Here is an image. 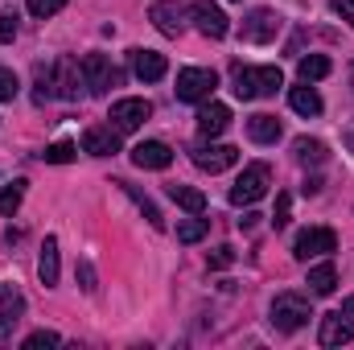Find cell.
<instances>
[{"label":"cell","instance_id":"1","mask_svg":"<svg viewBox=\"0 0 354 350\" xmlns=\"http://www.w3.org/2000/svg\"><path fill=\"white\" fill-rule=\"evenodd\" d=\"M235 95L248 103V99H264V95H276L284 87V75L276 66H235Z\"/></svg>","mask_w":354,"mask_h":350},{"label":"cell","instance_id":"2","mask_svg":"<svg viewBox=\"0 0 354 350\" xmlns=\"http://www.w3.org/2000/svg\"><path fill=\"white\" fill-rule=\"evenodd\" d=\"M309 317H313V309H309V301H305L301 293H280V297L272 301V326H276L280 334H297Z\"/></svg>","mask_w":354,"mask_h":350},{"label":"cell","instance_id":"3","mask_svg":"<svg viewBox=\"0 0 354 350\" xmlns=\"http://www.w3.org/2000/svg\"><path fill=\"white\" fill-rule=\"evenodd\" d=\"M268 185H272V169H268L264 161H256V165H248L239 181L231 185V202L235 206H252V202H260L268 194Z\"/></svg>","mask_w":354,"mask_h":350},{"label":"cell","instance_id":"4","mask_svg":"<svg viewBox=\"0 0 354 350\" xmlns=\"http://www.w3.org/2000/svg\"><path fill=\"white\" fill-rule=\"evenodd\" d=\"M214 87H218V75L206 66H185L177 75V99L181 103H206L214 95Z\"/></svg>","mask_w":354,"mask_h":350},{"label":"cell","instance_id":"5","mask_svg":"<svg viewBox=\"0 0 354 350\" xmlns=\"http://www.w3.org/2000/svg\"><path fill=\"white\" fill-rule=\"evenodd\" d=\"M330 252H338V235L330 227H309L292 243V256L297 260H313V256H330Z\"/></svg>","mask_w":354,"mask_h":350},{"label":"cell","instance_id":"6","mask_svg":"<svg viewBox=\"0 0 354 350\" xmlns=\"http://www.w3.org/2000/svg\"><path fill=\"white\" fill-rule=\"evenodd\" d=\"M189 17L198 21V33H202V37H210V42L227 37V29H231L227 12H223L218 4H210V0H194V4H189Z\"/></svg>","mask_w":354,"mask_h":350},{"label":"cell","instance_id":"7","mask_svg":"<svg viewBox=\"0 0 354 350\" xmlns=\"http://www.w3.org/2000/svg\"><path fill=\"white\" fill-rule=\"evenodd\" d=\"M153 116V103L149 99H120V103H111V128L115 132H136L145 120Z\"/></svg>","mask_w":354,"mask_h":350},{"label":"cell","instance_id":"8","mask_svg":"<svg viewBox=\"0 0 354 350\" xmlns=\"http://www.w3.org/2000/svg\"><path fill=\"white\" fill-rule=\"evenodd\" d=\"M189 157H194L198 169H206V174H223V169H231V165L239 161V149H235V145H194Z\"/></svg>","mask_w":354,"mask_h":350},{"label":"cell","instance_id":"9","mask_svg":"<svg viewBox=\"0 0 354 350\" xmlns=\"http://www.w3.org/2000/svg\"><path fill=\"white\" fill-rule=\"evenodd\" d=\"M280 33V17L272 12V8H256L252 17H243V25H239V37L243 42H252V46H264Z\"/></svg>","mask_w":354,"mask_h":350},{"label":"cell","instance_id":"10","mask_svg":"<svg viewBox=\"0 0 354 350\" xmlns=\"http://www.w3.org/2000/svg\"><path fill=\"white\" fill-rule=\"evenodd\" d=\"M79 87H87L83 83V66L75 58H58L54 62V95L58 99H79Z\"/></svg>","mask_w":354,"mask_h":350},{"label":"cell","instance_id":"11","mask_svg":"<svg viewBox=\"0 0 354 350\" xmlns=\"http://www.w3.org/2000/svg\"><path fill=\"white\" fill-rule=\"evenodd\" d=\"M79 66H83V83H87L91 95H107V87L115 83V71H111V62L103 54H87Z\"/></svg>","mask_w":354,"mask_h":350},{"label":"cell","instance_id":"12","mask_svg":"<svg viewBox=\"0 0 354 350\" xmlns=\"http://www.w3.org/2000/svg\"><path fill=\"white\" fill-rule=\"evenodd\" d=\"M132 165H140V169H169L174 165V149L165 140H140L132 149Z\"/></svg>","mask_w":354,"mask_h":350},{"label":"cell","instance_id":"13","mask_svg":"<svg viewBox=\"0 0 354 350\" xmlns=\"http://www.w3.org/2000/svg\"><path fill=\"white\" fill-rule=\"evenodd\" d=\"M149 21H153L165 37H181V29H185V8L174 4V0H157V4L149 8Z\"/></svg>","mask_w":354,"mask_h":350},{"label":"cell","instance_id":"14","mask_svg":"<svg viewBox=\"0 0 354 350\" xmlns=\"http://www.w3.org/2000/svg\"><path fill=\"white\" fill-rule=\"evenodd\" d=\"M132 71H136L140 83H157V79H165L169 62H165V54H157V50H132Z\"/></svg>","mask_w":354,"mask_h":350},{"label":"cell","instance_id":"15","mask_svg":"<svg viewBox=\"0 0 354 350\" xmlns=\"http://www.w3.org/2000/svg\"><path fill=\"white\" fill-rule=\"evenodd\" d=\"M231 124V107L227 103H202L198 107V132L202 136H223Z\"/></svg>","mask_w":354,"mask_h":350},{"label":"cell","instance_id":"16","mask_svg":"<svg viewBox=\"0 0 354 350\" xmlns=\"http://www.w3.org/2000/svg\"><path fill=\"white\" fill-rule=\"evenodd\" d=\"M83 153H91V157H111V153H120V132H115V128H87V132H83Z\"/></svg>","mask_w":354,"mask_h":350},{"label":"cell","instance_id":"17","mask_svg":"<svg viewBox=\"0 0 354 350\" xmlns=\"http://www.w3.org/2000/svg\"><path fill=\"white\" fill-rule=\"evenodd\" d=\"M351 338H354V326L342 317V313L322 317V330H317V342H322V347H346Z\"/></svg>","mask_w":354,"mask_h":350},{"label":"cell","instance_id":"18","mask_svg":"<svg viewBox=\"0 0 354 350\" xmlns=\"http://www.w3.org/2000/svg\"><path fill=\"white\" fill-rule=\"evenodd\" d=\"M21 309H25L21 293H17L12 284H0V338H8V326H17Z\"/></svg>","mask_w":354,"mask_h":350},{"label":"cell","instance_id":"19","mask_svg":"<svg viewBox=\"0 0 354 350\" xmlns=\"http://www.w3.org/2000/svg\"><path fill=\"white\" fill-rule=\"evenodd\" d=\"M248 136H252L256 145H276V140H280V120L268 116V111L252 116V120H248Z\"/></svg>","mask_w":354,"mask_h":350},{"label":"cell","instance_id":"20","mask_svg":"<svg viewBox=\"0 0 354 350\" xmlns=\"http://www.w3.org/2000/svg\"><path fill=\"white\" fill-rule=\"evenodd\" d=\"M165 190H169V198H174L181 210H189V214H202V210H206V194H202V190L181 185V181H169Z\"/></svg>","mask_w":354,"mask_h":350},{"label":"cell","instance_id":"21","mask_svg":"<svg viewBox=\"0 0 354 350\" xmlns=\"http://www.w3.org/2000/svg\"><path fill=\"white\" fill-rule=\"evenodd\" d=\"M309 293L313 297H330L334 288H338V268L334 264H317V268H309Z\"/></svg>","mask_w":354,"mask_h":350},{"label":"cell","instance_id":"22","mask_svg":"<svg viewBox=\"0 0 354 350\" xmlns=\"http://www.w3.org/2000/svg\"><path fill=\"white\" fill-rule=\"evenodd\" d=\"M288 103H292L297 116H322V95L309 87V83H301V87L288 91Z\"/></svg>","mask_w":354,"mask_h":350},{"label":"cell","instance_id":"23","mask_svg":"<svg viewBox=\"0 0 354 350\" xmlns=\"http://www.w3.org/2000/svg\"><path fill=\"white\" fill-rule=\"evenodd\" d=\"M37 276H41V284H46V288H50V284H58V239H54V235L41 243V256H37Z\"/></svg>","mask_w":354,"mask_h":350},{"label":"cell","instance_id":"24","mask_svg":"<svg viewBox=\"0 0 354 350\" xmlns=\"http://www.w3.org/2000/svg\"><path fill=\"white\" fill-rule=\"evenodd\" d=\"M297 75H301V83H317V79L330 75V58L326 54H309V58L297 62Z\"/></svg>","mask_w":354,"mask_h":350},{"label":"cell","instance_id":"25","mask_svg":"<svg viewBox=\"0 0 354 350\" xmlns=\"http://www.w3.org/2000/svg\"><path fill=\"white\" fill-rule=\"evenodd\" d=\"M292 153H297L301 165H322L326 161V145L322 140H309V136H297L292 140Z\"/></svg>","mask_w":354,"mask_h":350},{"label":"cell","instance_id":"26","mask_svg":"<svg viewBox=\"0 0 354 350\" xmlns=\"http://www.w3.org/2000/svg\"><path fill=\"white\" fill-rule=\"evenodd\" d=\"M120 185H124V194H128V198H132V202H136V206L145 210V219H149V223H153V227L161 231V227H165V219H161V210H157V206H153V202H149V198H145V194L136 190V185H128V181H120Z\"/></svg>","mask_w":354,"mask_h":350},{"label":"cell","instance_id":"27","mask_svg":"<svg viewBox=\"0 0 354 350\" xmlns=\"http://www.w3.org/2000/svg\"><path fill=\"white\" fill-rule=\"evenodd\" d=\"M206 231H210V219H185L177 223V243H198L206 239Z\"/></svg>","mask_w":354,"mask_h":350},{"label":"cell","instance_id":"28","mask_svg":"<svg viewBox=\"0 0 354 350\" xmlns=\"http://www.w3.org/2000/svg\"><path fill=\"white\" fill-rule=\"evenodd\" d=\"M21 198H25V181H12V185H4V190H0V214H17Z\"/></svg>","mask_w":354,"mask_h":350},{"label":"cell","instance_id":"29","mask_svg":"<svg viewBox=\"0 0 354 350\" xmlns=\"http://www.w3.org/2000/svg\"><path fill=\"white\" fill-rule=\"evenodd\" d=\"M41 157H46L50 165H66V161H75V145H71V140H58V145H50Z\"/></svg>","mask_w":354,"mask_h":350},{"label":"cell","instance_id":"30","mask_svg":"<svg viewBox=\"0 0 354 350\" xmlns=\"http://www.w3.org/2000/svg\"><path fill=\"white\" fill-rule=\"evenodd\" d=\"M17 75H12V71H8V66H0V103H12V99H17Z\"/></svg>","mask_w":354,"mask_h":350},{"label":"cell","instance_id":"31","mask_svg":"<svg viewBox=\"0 0 354 350\" xmlns=\"http://www.w3.org/2000/svg\"><path fill=\"white\" fill-rule=\"evenodd\" d=\"M288 214H292V198H288V194H276V210H272L276 231H280V227H288Z\"/></svg>","mask_w":354,"mask_h":350},{"label":"cell","instance_id":"32","mask_svg":"<svg viewBox=\"0 0 354 350\" xmlns=\"http://www.w3.org/2000/svg\"><path fill=\"white\" fill-rule=\"evenodd\" d=\"M12 37H17V12L4 8V12H0V46H8Z\"/></svg>","mask_w":354,"mask_h":350},{"label":"cell","instance_id":"33","mask_svg":"<svg viewBox=\"0 0 354 350\" xmlns=\"http://www.w3.org/2000/svg\"><path fill=\"white\" fill-rule=\"evenodd\" d=\"M62 8H66V0H29V12L33 17H54Z\"/></svg>","mask_w":354,"mask_h":350},{"label":"cell","instance_id":"34","mask_svg":"<svg viewBox=\"0 0 354 350\" xmlns=\"http://www.w3.org/2000/svg\"><path fill=\"white\" fill-rule=\"evenodd\" d=\"M41 347H58V334L54 330H37L25 338V350H41Z\"/></svg>","mask_w":354,"mask_h":350},{"label":"cell","instance_id":"35","mask_svg":"<svg viewBox=\"0 0 354 350\" xmlns=\"http://www.w3.org/2000/svg\"><path fill=\"white\" fill-rule=\"evenodd\" d=\"M75 276H79V284H83L87 293H95V268H91L87 260H79V268H75Z\"/></svg>","mask_w":354,"mask_h":350},{"label":"cell","instance_id":"36","mask_svg":"<svg viewBox=\"0 0 354 350\" xmlns=\"http://www.w3.org/2000/svg\"><path fill=\"white\" fill-rule=\"evenodd\" d=\"M231 264H235V248H214L210 268H231Z\"/></svg>","mask_w":354,"mask_h":350},{"label":"cell","instance_id":"37","mask_svg":"<svg viewBox=\"0 0 354 350\" xmlns=\"http://www.w3.org/2000/svg\"><path fill=\"white\" fill-rule=\"evenodd\" d=\"M330 8H334L346 25H354V0H330Z\"/></svg>","mask_w":354,"mask_h":350},{"label":"cell","instance_id":"38","mask_svg":"<svg viewBox=\"0 0 354 350\" xmlns=\"http://www.w3.org/2000/svg\"><path fill=\"white\" fill-rule=\"evenodd\" d=\"M338 313H342V317L354 326V297H346V301H342V309H338Z\"/></svg>","mask_w":354,"mask_h":350},{"label":"cell","instance_id":"39","mask_svg":"<svg viewBox=\"0 0 354 350\" xmlns=\"http://www.w3.org/2000/svg\"><path fill=\"white\" fill-rule=\"evenodd\" d=\"M342 140H346V149H351V153H354V120H351V124H346V132H342Z\"/></svg>","mask_w":354,"mask_h":350},{"label":"cell","instance_id":"40","mask_svg":"<svg viewBox=\"0 0 354 350\" xmlns=\"http://www.w3.org/2000/svg\"><path fill=\"white\" fill-rule=\"evenodd\" d=\"M351 79H354V71H351Z\"/></svg>","mask_w":354,"mask_h":350}]
</instances>
